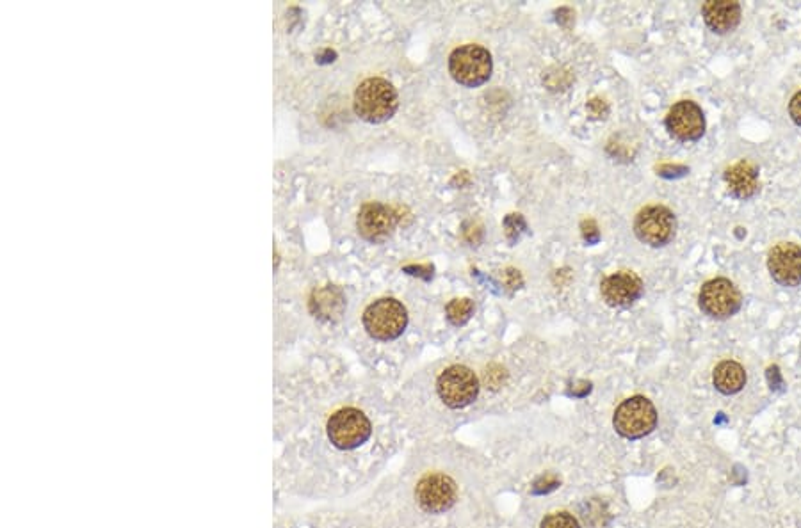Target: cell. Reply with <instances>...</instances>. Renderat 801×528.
<instances>
[{
    "label": "cell",
    "mask_w": 801,
    "mask_h": 528,
    "mask_svg": "<svg viewBox=\"0 0 801 528\" xmlns=\"http://www.w3.org/2000/svg\"><path fill=\"white\" fill-rule=\"evenodd\" d=\"M397 91L389 80L371 77L355 91V112L367 123H383L397 111Z\"/></svg>",
    "instance_id": "1"
},
{
    "label": "cell",
    "mask_w": 801,
    "mask_h": 528,
    "mask_svg": "<svg viewBox=\"0 0 801 528\" xmlns=\"http://www.w3.org/2000/svg\"><path fill=\"white\" fill-rule=\"evenodd\" d=\"M365 331L378 342H392L405 333L408 326V312L403 303L392 297H383L365 308Z\"/></svg>",
    "instance_id": "2"
},
{
    "label": "cell",
    "mask_w": 801,
    "mask_h": 528,
    "mask_svg": "<svg viewBox=\"0 0 801 528\" xmlns=\"http://www.w3.org/2000/svg\"><path fill=\"white\" fill-rule=\"evenodd\" d=\"M492 68L494 63L490 52L479 45L456 48L449 57V72L465 88L483 86L490 79Z\"/></svg>",
    "instance_id": "3"
},
{
    "label": "cell",
    "mask_w": 801,
    "mask_h": 528,
    "mask_svg": "<svg viewBox=\"0 0 801 528\" xmlns=\"http://www.w3.org/2000/svg\"><path fill=\"white\" fill-rule=\"evenodd\" d=\"M615 429L620 436L627 440H640L656 429L657 411L652 400L647 397H631L623 400L616 408Z\"/></svg>",
    "instance_id": "4"
},
{
    "label": "cell",
    "mask_w": 801,
    "mask_h": 528,
    "mask_svg": "<svg viewBox=\"0 0 801 528\" xmlns=\"http://www.w3.org/2000/svg\"><path fill=\"white\" fill-rule=\"evenodd\" d=\"M698 304L707 317L727 320L741 310L743 296L732 281L727 278H714L705 281L704 287L700 288Z\"/></svg>",
    "instance_id": "5"
},
{
    "label": "cell",
    "mask_w": 801,
    "mask_h": 528,
    "mask_svg": "<svg viewBox=\"0 0 801 528\" xmlns=\"http://www.w3.org/2000/svg\"><path fill=\"white\" fill-rule=\"evenodd\" d=\"M437 390L445 406L453 409L465 408L478 397V377L470 368L454 365L438 377Z\"/></svg>",
    "instance_id": "6"
},
{
    "label": "cell",
    "mask_w": 801,
    "mask_h": 528,
    "mask_svg": "<svg viewBox=\"0 0 801 528\" xmlns=\"http://www.w3.org/2000/svg\"><path fill=\"white\" fill-rule=\"evenodd\" d=\"M677 219L670 208L663 205L645 207L634 221L636 237L652 248L666 246L675 237Z\"/></svg>",
    "instance_id": "7"
},
{
    "label": "cell",
    "mask_w": 801,
    "mask_h": 528,
    "mask_svg": "<svg viewBox=\"0 0 801 528\" xmlns=\"http://www.w3.org/2000/svg\"><path fill=\"white\" fill-rule=\"evenodd\" d=\"M456 484L444 473H428L415 486V500L422 511L440 514L449 511L456 502Z\"/></svg>",
    "instance_id": "8"
},
{
    "label": "cell",
    "mask_w": 801,
    "mask_h": 528,
    "mask_svg": "<svg viewBox=\"0 0 801 528\" xmlns=\"http://www.w3.org/2000/svg\"><path fill=\"white\" fill-rule=\"evenodd\" d=\"M666 128L679 141H698L705 134V116L700 105L682 100L666 116Z\"/></svg>",
    "instance_id": "9"
},
{
    "label": "cell",
    "mask_w": 801,
    "mask_h": 528,
    "mask_svg": "<svg viewBox=\"0 0 801 528\" xmlns=\"http://www.w3.org/2000/svg\"><path fill=\"white\" fill-rule=\"evenodd\" d=\"M771 278L782 287L801 285V246L793 242H780L768 255Z\"/></svg>",
    "instance_id": "10"
},
{
    "label": "cell",
    "mask_w": 801,
    "mask_h": 528,
    "mask_svg": "<svg viewBox=\"0 0 801 528\" xmlns=\"http://www.w3.org/2000/svg\"><path fill=\"white\" fill-rule=\"evenodd\" d=\"M397 224V214L392 208L381 203H367L356 219L358 233L369 242L389 239Z\"/></svg>",
    "instance_id": "11"
},
{
    "label": "cell",
    "mask_w": 801,
    "mask_h": 528,
    "mask_svg": "<svg viewBox=\"0 0 801 528\" xmlns=\"http://www.w3.org/2000/svg\"><path fill=\"white\" fill-rule=\"evenodd\" d=\"M602 297L613 308H627L636 303L643 294V281L638 274L620 271L607 276L600 285Z\"/></svg>",
    "instance_id": "12"
},
{
    "label": "cell",
    "mask_w": 801,
    "mask_h": 528,
    "mask_svg": "<svg viewBox=\"0 0 801 528\" xmlns=\"http://www.w3.org/2000/svg\"><path fill=\"white\" fill-rule=\"evenodd\" d=\"M725 182L732 196L750 200L759 192V168L750 160H739L725 171Z\"/></svg>",
    "instance_id": "13"
},
{
    "label": "cell",
    "mask_w": 801,
    "mask_h": 528,
    "mask_svg": "<svg viewBox=\"0 0 801 528\" xmlns=\"http://www.w3.org/2000/svg\"><path fill=\"white\" fill-rule=\"evenodd\" d=\"M704 20L707 27L716 34H727L734 31L741 22V6L737 2H705Z\"/></svg>",
    "instance_id": "14"
},
{
    "label": "cell",
    "mask_w": 801,
    "mask_h": 528,
    "mask_svg": "<svg viewBox=\"0 0 801 528\" xmlns=\"http://www.w3.org/2000/svg\"><path fill=\"white\" fill-rule=\"evenodd\" d=\"M344 306L346 301L342 297V292L335 287H328L314 294L310 301V312L323 322H337L342 317Z\"/></svg>",
    "instance_id": "15"
},
{
    "label": "cell",
    "mask_w": 801,
    "mask_h": 528,
    "mask_svg": "<svg viewBox=\"0 0 801 528\" xmlns=\"http://www.w3.org/2000/svg\"><path fill=\"white\" fill-rule=\"evenodd\" d=\"M712 383L718 392L723 395H734L741 392L746 384L745 368L741 367L737 361H721L718 367L714 368Z\"/></svg>",
    "instance_id": "16"
},
{
    "label": "cell",
    "mask_w": 801,
    "mask_h": 528,
    "mask_svg": "<svg viewBox=\"0 0 801 528\" xmlns=\"http://www.w3.org/2000/svg\"><path fill=\"white\" fill-rule=\"evenodd\" d=\"M472 313H474V303L467 297L465 299H453L445 308V315L454 326L467 324L470 317H472Z\"/></svg>",
    "instance_id": "17"
},
{
    "label": "cell",
    "mask_w": 801,
    "mask_h": 528,
    "mask_svg": "<svg viewBox=\"0 0 801 528\" xmlns=\"http://www.w3.org/2000/svg\"><path fill=\"white\" fill-rule=\"evenodd\" d=\"M273 528H321L316 521L307 520V518H300L294 514H284V512H276L275 520H273Z\"/></svg>",
    "instance_id": "18"
},
{
    "label": "cell",
    "mask_w": 801,
    "mask_h": 528,
    "mask_svg": "<svg viewBox=\"0 0 801 528\" xmlns=\"http://www.w3.org/2000/svg\"><path fill=\"white\" fill-rule=\"evenodd\" d=\"M540 528H581L579 521L575 520L572 514L568 512H554L549 514L545 520L542 521Z\"/></svg>",
    "instance_id": "19"
},
{
    "label": "cell",
    "mask_w": 801,
    "mask_h": 528,
    "mask_svg": "<svg viewBox=\"0 0 801 528\" xmlns=\"http://www.w3.org/2000/svg\"><path fill=\"white\" fill-rule=\"evenodd\" d=\"M789 114H791V118H793L794 123L801 127V91H798L796 95L791 98V104H789Z\"/></svg>",
    "instance_id": "20"
}]
</instances>
